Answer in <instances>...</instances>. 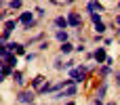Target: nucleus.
Returning a JSON list of instances; mask_svg holds the SVG:
<instances>
[{
  "label": "nucleus",
  "instance_id": "f257e3e1",
  "mask_svg": "<svg viewBox=\"0 0 120 105\" xmlns=\"http://www.w3.org/2000/svg\"><path fill=\"white\" fill-rule=\"evenodd\" d=\"M19 23H21V21H17V19H15V21H6V23H4V32H2V42H6V38H8V36H11L13 32H15V27H17Z\"/></svg>",
  "mask_w": 120,
  "mask_h": 105
},
{
  "label": "nucleus",
  "instance_id": "f03ea898",
  "mask_svg": "<svg viewBox=\"0 0 120 105\" xmlns=\"http://www.w3.org/2000/svg\"><path fill=\"white\" fill-rule=\"evenodd\" d=\"M91 19H93V23H95L97 34H103V32H105V23L99 19V15H97V13H91Z\"/></svg>",
  "mask_w": 120,
  "mask_h": 105
},
{
  "label": "nucleus",
  "instance_id": "7ed1b4c3",
  "mask_svg": "<svg viewBox=\"0 0 120 105\" xmlns=\"http://www.w3.org/2000/svg\"><path fill=\"white\" fill-rule=\"evenodd\" d=\"M76 93H78L76 84H70V86H68V88H65L63 93H57V97H55V99H65V97H74Z\"/></svg>",
  "mask_w": 120,
  "mask_h": 105
},
{
  "label": "nucleus",
  "instance_id": "20e7f679",
  "mask_svg": "<svg viewBox=\"0 0 120 105\" xmlns=\"http://www.w3.org/2000/svg\"><path fill=\"white\" fill-rule=\"evenodd\" d=\"M19 21H21L25 27H32V23H34V15H32V11H25V13H21Z\"/></svg>",
  "mask_w": 120,
  "mask_h": 105
},
{
  "label": "nucleus",
  "instance_id": "39448f33",
  "mask_svg": "<svg viewBox=\"0 0 120 105\" xmlns=\"http://www.w3.org/2000/svg\"><path fill=\"white\" fill-rule=\"evenodd\" d=\"M70 78H74L76 82H82L84 80V69L82 67H72L70 69Z\"/></svg>",
  "mask_w": 120,
  "mask_h": 105
},
{
  "label": "nucleus",
  "instance_id": "423d86ee",
  "mask_svg": "<svg viewBox=\"0 0 120 105\" xmlns=\"http://www.w3.org/2000/svg\"><path fill=\"white\" fill-rule=\"evenodd\" d=\"M6 46H8V51L15 53V55H23V53H25V46L19 44V42H13V44H6Z\"/></svg>",
  "mask_w": 120,
  "mask_h": 105
},
{
  "label": "nucleus",
  "instance_id": "0eeeda50",
  "mask_svg": "<svg viewBox=\"0 0 120 105\" xmlns=\"http://www.w3.org/2000/svg\"><path fill=\"white\" fill-rule=\"evenodd\" d=\"M19 101H21V103H34V93H32V91H23V93H21V95H19Z\"/></svg>",
  "mask_w": 120,
  "mask_h": 105
},
{
  "label": "nucleus",
  "instance_id": "6e6552de",
  "mask_svg": "<svg viewBox=\"0 0 120 105\" xmlns=\"http://www.w3.org/2000/svg\"><path fill=\"white\" fill-rule=\"evenodd\" d=\"M95 59H97V63H105V61H108V55H105V48H103V46H99V48L95 51Z\"/></svg>",
  "mask_w": 120,
  "mask_h": 105
},
{
  "label": "nucleus",
  "instance_id": "1a4fd4ad",
  "mask_svg": "<svg viewBox=\"0 0 120 105\" xmlns=\"http://www.w3.org/2000/svg\"><path fill=\"white\" fill-rule=\"evenodd\" d=\"M86 11H89V13H93V11H99V13H101V11H103V6H101V4H99L97 0H93V2H89Z\"/></svg>",
  "mask_w": 120,
  "mask_h": 105
},
{
  "label": "nucleus",
  "instance_id": "9d476101",
  "mask_svg": "<svg viewBox=\"0 0 120 105\" xmlns=\"http://www.w3.org/2000/svg\"><path fill=\"white\" fill-rule=\"evenodd\" d=\"M11 69H13V67H11L8 63H4V61H2V69H0V76H2V78H8V76H11Z\"/></svg>",
  "mask_w": 120,
  "mask_h": 105
},
{
  "label": "nucleus",
  "instance_id": "9b49d317",
  "mask_svg": "<svg viewBox=\"0 0 120 105\" xmlns=\"http://www.w3.org/2000/svg\"><path fill=\"white\" fill-rule=\"evenodd\" d=\"M42 86H44V78L42 76H36L32 80V88H42Z\"/></svg>",
  "mask_w": 120,
  "mask_h": 105
},
{
  "label": "nucleus",
  "instance_id": "f8f14e48",
  "mask_svg": "<svg viewBox=\"0 0 120 105\" xmlns=\"http://www.w3.org/2000/svg\"><path fill=\"white\" fill-rule=\"evenodd\" d=\"M68 21H70V25H74V27H78V25H80V17H78L76 13H72V15L68 17Z\"/></svg>",
  "mask_w": 120,
  "mask_h": 105
},
{
  "label": "nucleus",
  "instance_id": "ddd939ff",
  "mask_svg": "<svg viewBox=\"0 0 120 105\" xmlns=\"http://www.w3.org/2000/svg\"><path fill=\"white\" fill-rule=\"evenodd\" d=\"M55 25H57V27H68L70 21H68L65 17H57V19H55Z\"/></svg>",
  "mask_w": 120,
  "mask_h": 105
},
{
  "label": "nucleus",
  "instance_id": "4468645a",
  "mask_svg": "<svg viewBox=\"0 0 120 105\" xmlns=\"http://www.w3.org/2000/svg\"><path fill=\"white\" fill-rule=\"evenodd\" d=\"M72 51H74V46H72L70 42H61V53H63V55H70Z\"/></svg>",
  "mask_w": 120,
  "mask_h": 105
},
{
  "label": "nucleus",
  "instance_id": "2eb2a0df",
  "mask_svg": "<svg viewBox=\"0 0 120 105\" xmlns=\"http://www.w3.org/2000/svg\"><path fill=\"white\" fill-rule=\"evenodd\" d=\"M68 38H70V36H68L65 29H59V32H57V40H59V42H68Z\"/></svg>",
  "mask_w": 120,
  "mask_h": 105
},
{
  "label": "nucleus",
  "instance_id": "dca6fc26",
  "mask_svg": "<svg viewBox=\"0 0 120 105\" xmlns=\"http://www.w3.org/2000/svg\"><path fill=\"white\" fill-rule=\"evenodd\" d=\"M13 80H15L17 84H23V74H21V72H13Z\"/></svg>",
  "mask_w": 120,
  "mask_h": 105
},
{
  "label": "nucleus",
  "instance_id": "f3484780",
  "mask_svg": "<svg viewBox=\"0 0 120 105\" xmlns=\"http://www.w3.org/2000/svg\"><path fill=\"white\" fill-rule=\"evenodd\" d=\"M8 6H11L13 11H15V8H21V0H11V4H8Z\"/></svg>",
  "mask_w": 120,
  "mask_h": 105
},
{
  "label": "nucleus",
  "instance_id": "a211bd4d",
  "mask_svg": "<svg viewBox=\"0 0 120 105\" xmlns=\"http://www.w3.org/2000/svg\"><path fill=\"white\" fill-rule=\"evenodd\" d=\"M105 91H108V86H105V84H101V88H99V95H97V97H101V99H103V95H105Z\"/></svg>",
  "mask_w": 120,
  "mask_h": 105
},
{
  "label": "nucleus",
  "instance_id": "6ab92c4d",
  "mask_svg": "<svg viewBox=\"0 0 120 105\" xmlns=\"http://www.w3.org/2000/svg\"><path fill=\"white\" fill-rule=\"evenodd\" d=\"M95 105H103V99H101V97H97V99H95Z\"/></svg>",
  "mask_w": 120,
  "mask_h": 105
},
{
  "label": "nucleus",
  "instance_id": "aec40b11",
  "mask_svg": "<svg viewBox=\"0 0 120 105\" xmlns=\"http://www.w3.org/2000/svg\"><path fill=\"white\" fill-rule=\"evenodd\" d=\"M116 84H120V74H116Z\"/></svg>",
  "mask_w": 120,
  "mask_h": 105
},
{
  "label": "nucleus",
  "instance_id": "412c9836",
  "mask_svg": "<svg viewBox=\"0 0 120 105\" xmlns=\"http://www.w3.org/2000/svg\"><path fill=\"white\" fill-rule=\"evenodd\" d=\"M65 105H74V103H65Z\"/></svg>",
  "mask_w": 120,
  "mask_h": 105
},
{
  "label": "nucleus",
  "instance_id": "4be33fe9",
  "mask_svg": "<svg viewBox=\"0 0 120 105\" xmlns=\"http://www.w3.org/2000/svg\"><path fill=\"white\" fill-rule=\"evenodd\" d=\"M30 105H34V103H30Z\"/></svg>",
  "mask_w": 120,
  "mask_h": 105
}]
</instances>
